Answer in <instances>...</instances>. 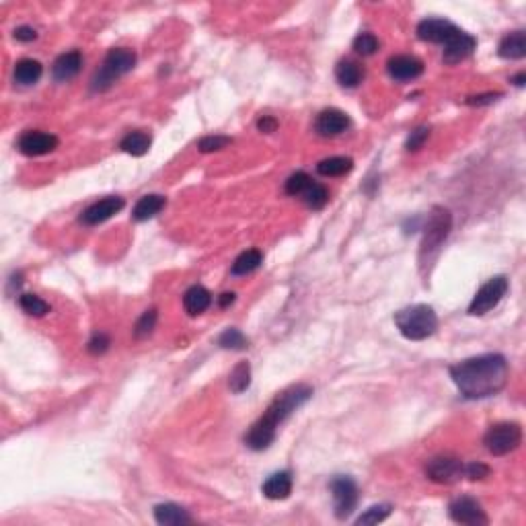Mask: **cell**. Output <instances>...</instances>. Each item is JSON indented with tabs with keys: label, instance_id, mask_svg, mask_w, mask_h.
Here are the masks:
<instances>
[{
	"label": "cell",
	"instance_id": "obj_21",
	"mask_svg": "<svg viewBox=\"0 0 526 526\" xmlns=\"http://www.w3.org/2000/svg\"><path fill=\"white\" fill-rule=\"evenodd\" d=\"M164 200L163 196H159V194H150V196H144V198H140L138 204L134 206V210H132V218L134 220H138V222H144L148 218H154L161 210L164 208Z\"/></svg>",
	"mask_w": 526,
	"mask_h": 526
},
{
	"label": "cell",
	"instance_id": "obj_42",
	"mask_svg": "<svg viewBox=\"0 0 526 526\" xmlns=\"http://www.w3.org/2000/svg\"><path fill=\"white\" fill-rule=\"evenodd\" d=\"M233 303H235V294H233V292H224V294L218 298V305H220L222 309L228 307V305H233Z\"/></svg>",
	"mask_w": 526,
	"mask_h": 526
},
{
	"label": "cell",
	"instance_id": "obj_27",
	"mask_svg": "<svg viewBox=\"0 0 526 526\" xmlns=\"http://www.w3.org/2000/svg\"><path fill=\"white\" fill-rule=\"evenodd\" d=\"M19 305H21V309L25 310L27 315H31V317H43V315L50 312V305L43 298H39L37 294H21Z\"/></svg>",
	"mask_w": 526,
	"mask_h": 526
},
{
	"label": "cell",
	"instance_id": "obj_39",
	"mask_svg": "<svg viewBox=\"0 0 526 526\" xmlns=\"http://www.w3.org/2000/svg\"><path fill=\"white\" fill-rule=\"evenodd\" d=\"M498 97H502L500 93H488V95H479V97H471L467 99L469 105H485V103H493Z\"/></svg>",
	"mask_w": 526,
	"mask_h": 526
},
{
	"label": "cell",
	"instance_id": "obj_40",
	"mask_svg": "<svg viewBox=\"0 0 526 526\" xmlns=\"http://www.w3.org/2000/svg\"><path fill=\"white\" fill-rule=\"evenodd\" d=\"M257 127H259L261 132H265V134H272V132H275V127H278V122L273 120L272 115H263V117L257 122Z\"/></svg>",
	"mask_w": 526,
	"mask_h": 526
},
{
	"label": "cell",
	"instance_id": "obj_7",
	"mask_svg": "<svg viewBox=\"0 0 526 526\" xmlns=\"http://www.w3.org/2000/svg\"><path fill=\"white\" fill-rule=\"evenodd\" d=\"M485 448L490 451L493 456H504V454L512 453L520 446L522 442V430L518 424H495L488 430V434L483 438Z\"/></svg>",
	"mask_w": 526,
	"mask_h": 526
},
{
	"label": "cell",
	"instance_id": "obj_17",
	"mask_svg": "<svg viewBox=\"0 0 526 526\" xmlns=\"http://www.w3.org/2000/svg\"><path fill=\"white\" fill-rule=\"evenodd\" d=\"M261 491L268 500H286L292 493V475L288 471L273 473L263 483Z\"/></svg>",
	"mask_w": 526,
	"mask_h": 526
},
{
	"label": "cell",
	"instance_id": "obj_8",
	"mask_svg": "<svg viewBox=\"0 0 526 526\" xmlns=\"http://www.w3.org/2000/svg\"><path fill=\"white\" fill-rule=\"evenodd\" d=\"M506 292H508V280H506L504 275H495V278L488 280V282L477 290L475 298L471 300V305H469V315L481 317V315L490 312L493 307L500 305V300L506 296Z\"/></svg>",
	"mask_w": 526,
	"mask_h": 526
},
{
	"label": "cell",
	"instance_id": "obj_16",
	"mask_svg": "<svg viewBox=\"0 0 526 526\" xmlns=\"http://www.w3.org/2000/svg\"><path fill=\"white\" fill-rule=\"evenodd\" d=\"M80 68H83V56H80V52L73 50V52H66V54L56 58L54 66H52V76L58 83H66L80 73Z\"/></svg>",
	"mask_w": 526,
	"mask_h": 526
},
{
	"label": "cell",
	"instance_id": "obj_13",
	"mask_svg": "<svg viewBox=\"0 0 526 526\" xmlns=\"http://www.w3.org/2000/svg\"><path fill=\"white\" fill-rule=\"evenodd\" d=\"M122 208H124V200H122V198L109 196V198H103V200L91 204V206L80 214V222L87 224V226H97V224H101V222L109 220L113 214H117Z\"/></svg>",
	"mask_w": 526,
	"mask_h": 526
},
{
	"label": "cell",
	"instance_id": "obj_26",
	"mask_svg": "<svg viewBox=\"0 0 526 526\" xmlns=\"http://www.w3.org/2000/svg\"><path fill=\"white\" fill-rule=\"evenodd\" d=\"M150 136L146 134V132H130L124 136V140L120 142V148L127 152V154H132V157H142L148 152V148H150Z\"/></svg>",
	"mask_w": 526,
	"mask_h": 526
},
{
	"label": "cell",
	"instance_id": "obj_24",
	"mask_svg": "<svg viewBox=\"0 0 526 526\" xmlns=\"http://www.w3.org/2000/svg\"><path fill=\"white\" fill-rule=\"evenodd\" d=\"M354 169V161L349 157H329L317 164V171L323 177H342Z\"/></svg>",
	"mask_w": 526,
	"mask_h": 526
},
{
	"label": "cell",
	"instance_id": "obj_30",
	"mask_svg": "<svg viewBox=\"0 0 526 526\" xmlns=\"http://www.w3.org/2000/svg\"><path fill=\"white\" fill-rule=\"evenodd\" d=\"M218 344L224 349H245L247 347V337L238 331V329H226L220 337Z\"/></svg>",
	"mask_w": 526,
	"mask_h": 526
},
{
	"label": "cell",
	"instance_id": "obj_19",
	"mask_svg": "<svg viewBox=\"0 0 526 526\" xmlns=\"http://www.w3.org/2000/svg\"><path fill=\"white\" fill-rule=\"evenodd\" d=\"M210 305H212V296L204 286H191L189 290L183 294V307L191 317L201 315Z\"/></svg>",
	"mask_w": 526,
	"mask_h": 526
},
{
	"label": "cell",
	"instance_id": "obj_5",
	"mask_svg": "<svg viewBox=\"0 0 526 526\" xmlns=\"http://www.w3.org/2000/svg\"><path fill=\"white\" fill-rule=\"evenodd\" d=\"M451 226H453V216L446 208H440L436 206L432 210V214L428 216V222L424 226V238H421V249H419V261L426 263V259L430 261L440 245L446 241V236L451 233Z\"/></svg>",
	"mask_w": 526,
	"mask_h": 526
},
{
	"label": "cell",
	"instance_id": "obj_37",
	"mask_svg": "<svg viewBox=\"0 0 526 526\" xmlns=\"http://www.w3.org/2000/svg\"><path fill=\"white\" fill-rule=\"evenodd\" d=\"M109 337L105 335V333H95L93 335V340L89 342V352L91 354H95V356H99V354H105L109 349Z\"/></svg>",
	"mask_w": 526,
	"mask_h": 526
},
{
	"label": "cell",
	"instance_id": "obj_29",
	"mask_svg": "<svg viewBox=\"0 0 526 526\" xmlns=\"http://www.w3.org/2000/svg\"><path fill=\"white\" fill-rule=\"evenodd\" d=\"M251 382V368L247 362L236 364L233 374H231V391L233 393H243Z\"/></svg>",
	"mask_w": 526,
	"mask_h": 526
},
{
	"label": "cell",
	"instance_id": "obj_18",
	"mask_svg": "<svg viewBox=\"0 0 526 526\" xmlns=\"http://www.w3.org/2000/svg\"><path fill=\"white\" fill-rule=\"evenodd\" d=\"M154 520L164 526H179L189 525L191 516L177 504H159L154 508Z\"/></svg>",
	"mask_w": 526,
	"mask_h": 526
},
{
	"label": "cell",
	"instance_id": "obj_28",
	"mask_svg": "<svg viewBox=\"0 0 526 526\" xmlns=\"http://www.w3.org/2000/svg\"><path fill=\"white\" fill-rule=\"evenodd\" d=\"M303 198H305L309 208H312V210H321V208H325V204L329 201V191H327L321 183H310V187L305 191Z\"/></svg>",
	"mask_w": 526,
	"mask_h": 526
},
{
	"label": "cell",
	"instance_id": "obj_1",
	"mask_svg": "<svg viewBox=\"0 0 526 526\" xmlns=\"http://www.w3.org/2000/svg\"><path fill=\"white\" fill-rule=\"evenodd\" d=\"M451 377L467 399L500 393L508 382V362L500 354H485L451 366Z\"/></svg>",
	"mask_w": 526,
	"mask_h": 526
},
{
	"label": "cell",
	"instance_id": "obj_4",
	"mask_svg": "<svg viewBox=\"0 0 526 526\" xmlns=\"http://www.w3.org/2000/svg\"><path fill=\"white\" fill-rule=\"evenodd\" d=\"M395 323L399 327L401 335L411 340V342H421L430 335H434L438 329V317L432 307L428 305H414L407 309L399 310L395 315Z\"/></svg>",
	"mask_w": 526,
	"mask_h": 526
},
{
	"label": "cell",
	"instance_id": "obj_38",
	"mask_svg": "<svg viewBox=\"0 0 526 526\" xmlns=\"http://www.w3.org/2000/svg\"><path fill=\"white\" fill-rule=\"evenodd\" d=\"M488 475H490V467L483 465V463H469V465H465V477H469L473 481L485 479Z\"/></svg>",
	"mask_w": 526,
	"mask_h": 526
},
{
	"label": "cell",
	"instance_id": "obj_14",
	"mask_svg": "<svg viewBox=\"0 0 526 526\" xmlns=\"http://www.w3.org/2000/svg\"><path fill=\"white\" fill-rule=\"evenodd\" d=\"M389 76L395 78L397 83H409L416 80L424 73V64L416 56H393L386 64Z\"/></svg>",
	"mask_w": 526,
	"mask_h": 526
},
{
	"label": "cell",
	"instance_id": "obj_32",
	"mask_svg": "<svg viewBox=\"0 0 526 526\" xmlns=\"http://www.w3.org/2000/svg\"><path fill=\"white\" fill-rule=\"evenodd\" d=\"M310 179L307 173H303V171H298V173H294L290 179L286 182V194L288 196H305V191L310 187Z\"/></svg>",
	"mask_w": 526,
	"mask_h": 526
},
{
	"label": "cell",
	"instance_id": "obj_35",
	"mask_svg": "<svg viewBox=\"0 0 526 526\" xmlns=\"http://www.w3.org/2000/svg\"><path fill=\"white\" fill-rule=\"evenodd\" d=\"M233 140L228 138V136H206V138H201L200 148L201 152H214V150H222V148H226V146L231 144Z\"/></svg>",
	"mask_w": 526,
	"mask_h": 526
},
{
	"label": "cell",
	"instance_id": "obj_22",
	"mask_svg": "<svg viewBox=\"0 0 526 526\" xmlns=\"http://www.w3.org/2000/svg\"><path fill=\"white\" fill-rule=\"evenodd\" d=\"M41 74H43V66H41V62H37L33 58H25V60L17 62V66H15V80L23 87L36 85L41 78Z\"/></svg>",
	"mask_w": 526,
	"mask_h": 526
},
{
	"label": "cell",
	"instance_id": "obj_43",
	"mask_svg": "<svg viewBox=\"0 0 526 526\" xmlns=\"http://www.w3.org/2000/svg\"><path fill=\"white\" fill-rule=\"evenodd\" d=\"M525 78H526V74L520 73L518 76H516V78H514V83H516L518 87H522V85H525Z\"/></svg>",
	"mask_w": 526,
	"mask_h": 526
},
{
	"label": "cell",
	"instance_id": "obj_36",
	"mask_svg": "<svg viewBox=\"0 0 526 526\" xmlns=\"http://www.w3.org/2000/svg\"><path fill=\"white\" fill-rule=\"evenodd\" d=\"M428 136H430V130H428L426 126L414 130V132L409 134V138H407V144H405V148H407L409 152H411V150H419L421 146L426 144Z\"/></svg>",
	"mask_w": 526,
	"mask_h": 526
},
{
	"label": "cell",
	"instance_id": "obj_20",
	"mask_svg": "<svg viewBox=\"0 0 526 526\" xmlns=\"http://www.w3.org/2000/svg\"><path fill=\"white\" fill-rule=\"evenodd\" d=\"M498 54L506 60H520L526 56V33L525 31H514L508 33L500 41Z\"/></svg>",
	"mask_w": 526,
	"mask_h": 526
},
{
	"label": "cell",
	"instance_id": "obj_33",
	"mask_svg": "<svg viewBox=\"0 0 526 526\" xmlns=\"http://www.w3.org/2000/svg\"><path fill=\"white\" fill-rule=\"evenodd\" d=\"M354 50L360 56H372L379 50V39L372 33H360L354 39Z\"/></svg>",
	"mask_w": 526,
	"mask_h": 526
},
{
	"label": "cell",
	"instance_id": "obj_11",
	"mask_svg": "<svg viewBox=\"0 0 526 526\" xmlns=\"http://www.w3.org/2000/svg\"><path fill=\"white\" fill-rule=\"evenodd\" d=\"M17 148L19 152H23L25 157H41V154H48L58 148V138L48 132L29 130L19 138Z\"/></svg>",
	"mask_w": 526,
	"mask_h": 526
},
{
	"label": "cell",
	"instance_id": "obj_41",
	"mask_svg": "<svg viewBox=\"0 0 526 526\" xmlns=\"http://www.w3.org/2000/svg\"><path fill=\"white\" fill-rule=\"evenodd\" d=\"M36 37L37 33L33 27H19V29H15V39H19V41H33Z\"/></svg>",
	"mask_w": 526,
	"mask_h": 526
},
{
	"label": "cell",
	"instance_id": "obj_34",
	"mask_svg": "<svg viewBox=\"0 0 526 526\" xmlns=\"http://www.w3.org/2000/svg\"><path fill=\"white\" fill-rule=\"evenodd\" d=\"M157 310L154 309H150V310H146L144 315L138 319V323H136V327H134V333H136V337H146V335H150L152 333V329H154V325H157Z\"/></svg>",
	"mask_w": 526,
	"mask_h": 526
},
{
	"label": "cell",
	"instance_id": "obj_15",
	"mask_svg": "<svg viewBox=\"0 0 526 526\" xmlns=\"http://www.w3.org/2000/svg\"><path fill=\"white\" fill-rule=\"evenodd\" d=\"M349 127V117L345 115L342 109H325L319 113L317 122H315V130L319 136L323 138H333V136H340L342 132H345Z\"/></svg>",
	"mask_w": 526,
	"mask_h": 526
},
{
	"label": "cell",
	"instance_id": "obj_6",
	"mask_svg": "<svg viewBox=\"0 0 526 526\" xmlns=\"http://www.w3.org/2000/svg\"><path fill=\"white\" fill-rule=\"evenodd\" d=\"M136 66V54L130 48H113L107 56L103 66L93 76V89L105 91L120 76L127 74Z\"/></svg>",
	"mask_w": 526,
	"mask_h": 526
},
{
	"label": "cell",
	"instance_id": "obj_2",
	"mask_svg": "<svg viewBox=\"0 0 526 526\" xmlns=\"http://www.w3.org/2000/svg\"><path fill=\"white\" fill-rule=\"evenodd\" d=\"M310 397H312V389H310L309 384H294L290 389L282 391L272 401V405L268 407V411L255 421L253 428L249 430V434L245 436V444L251 451H265L273 440H275L278 426L284 419L290 418L292 414L298 407H303Z\"/></svg>",
	"mask_w": 526,
	"mask_h": 526
},
{
	"label": "cell",
	"instance_id": "obj_23",
	"mask_svg": "<svg viewBox=\"0 0 526 526\" xmlns=\"http://www.w3.org/2000/svg\"><path fill=\"white\" fill-rule=\"evenodd\" d=\"M335 76H337V80H340L342 87L354 89V87H358V85L362 83L364 70L360 64H356V62H352V60H344V62L337 64Z\"/></svg>",
	"mask_w": 526,
	"mask_h": 526
},
{
	"label": "cell",
	"instance_id": "obj_25",
	"mask_svg": "<svg viewBox=\"0 0 526 526\" xmlns=\"http://www.w3.org/2000/svg\"><path fill=\"white\" fill-rule=\"evenodd\" d=\"M263 263V253L259 249H247L238 255L233 263V275H247L253 273Z\"/></svg>",
	"mask_w": 526,
	"mask_h": 526
},
{
	"label": "cell",
	"instance_id": "obj_12",
	"mask_svg": "<svg viewBox=\"0 0 526 526\" xmlns=\"http://www.w3.org/2000/svg\"><path fill=\"white\" fill-rule=\"evenodd\" d=\"M451 518L458 525H488V516L481 508V504L473 498H456L451 504Z\"/></svg>",
	"mask_w": 526,
	"mask_h": 526
},
{
	"label": "cell",
	"instance_id": "obj_31",
	"mask_svg": "<svg viewBox=\"0 0 526 526\" xmlns=\"http://www.w3.org/2000/svg\"><path fill=\"white\" fill-rule=\"evenodd\" d=\"M391 514V506L389 504H381V506H372L364 512L362 516L356 520V525H379L384 518H389Z\"/></svg>",
	"mask_w": 526,
	"mask_h": 526
},
{
	"label": "cell",
	"instance_id": "obj_10",
	"mask_svg": "<svg viewBox=\"0 0 526 526\" xmlns=\"http://www.w3.org/2000/svg\"><path fill=\"white\" fill-rule=\"evenodd\" d=\"M426 475L434 481V483H454L461 477H465V465L453 458V456H436L428 465H426Z\"/></svg>",
	"mask_w": 526,
	"mask_h": 526
},
{
	"label": "cell",
	"instance_id": "obj_9",
	"mask_svg": "<svg viewBox=\"0 0 526 526\" xmlns=\"http://www.w3.org/2000/svg\"><path fill=\"white\" fill-rule=\"evenodd\" d=\"M331 493H333V504H335V516L340 520L347 518L358 504V488L354 479L349 477H335L331 481Z\"/></svg>",
	"mask_w": 526,
	"mask_h": 526
},
{
	"label": "cell",
	"instance_id": "obj_3",
	"mask_svg": "<svg viewBox=\"0 0 526 526\" xmlns=\"http://www.w3.org/2000/svg\"><path fill=\"white\" fill-rule=\"evenodd\" d=\"M418 37L430 43L444 46V62L456 64L475 52L477 39L467 31L458 29L446 19H424L418 25Z\"/></svg>",
	"mask_w": 526,
	"mask_h": 526
}]
</instances>
